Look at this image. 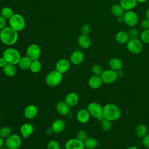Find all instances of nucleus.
I'll return each mask as SVG.
<instances>
[{
    "label": "nucleus",
    "instance_id": "nucleus-19",
    "mask_svg": "<svg viewBox=\"0 0 149 149\" xmlns=\"http://www.w3.org/2000/svg\"><path fill=\"white\" fill-rule=\"evenodd\" d=\"M64 101L70 107H73L78 104L79 97L76 93L70 92L66 95Z\"/></svg>",
    "mask_w": 149,
    "mask_h": 149
},
{
    "label": "nucleus",
    "instance_id": "nucleus-2",
    "mask_svg": "<svg viewBox=\"0 0 149 149\" xmlns=\"http://www.w3.org/2000/svg\"><path fill=\"white\" fill-rule=\"evenodd\" d=\"M121 115L119 108L114 104H107L103 107L102 115L104 118L111 122L118 120Z\"/></svg>",
    "mask_w": 149,
    "mask_h": 149
},
{
    "label": "nucleus",
    "instance_id": "nucleus-28",
    "mask_svg": "<svg viewBox=\"0 0 149 149\" xmlns=\"http://www.w3.org/2000/svg\"><path fill=\"white\" fill-rule=\"evenodd\" d=\"M32 61L27 56H22L18 62V66L22 70H27L30 69Z\"/></svg>",
    "mask_w": 149,
    "mask_h": 149
},
{
    "label": "nucleus",
    "instance_id": "nucleus-29",
    "mask_svg": "<svg viewBox=\"0 0 149 149\" xmlns=\"http://www.w3.org/2000/svg\"><path fill=\"white\" fill-rule=\"evenodd\" d=\"M110 10L111 13L116 17L119 16H122L125 12L119 3H115L112 5L111 7Z\"/></svg>",
    "mask_w": 149,
    "mask_h": 149
},
{
    "label": "nucleus",
    "instance_id": "nucleus-18",
    "mask_svg": "<svg viewBox=\"0 0 149 149\" xmlns=\"http://www.w3.org/2000/svg\"><path fill=\"white\" fill-rule=\"evenodd\" d=\"M65 126V122L63 120L61 119H56L52 122L51 127L54 133L59 134L64 130Z\"/></svg>",
    "mask_w": 149,
    "mask_h": 149
},
{
    "label": "nucleus",
    "instance_id": "nucleus-30",
    "mask_svg": "<svg viewBox=\"0 0 149 149\" xmlns=\"http://www.w3.org/2000/svg\"><path fill=\"white\" fill-rule=\"evenodd\" d=\"M136 134L139 138H143L147 134V127L144 123L139 124L136 128Z\"/></svg>",
    "mask_w": 149,
    "mask_h": 149
},
{
    "label": "nucleus",
    "instance_id": "nucleus-10",
    "mask_svg": "<svg viewBox=\"0 0 149 149\" xmlns=\"http://www.w3.org/2000/svg\"><path fill=\"white\" fill-rule=\"evenodd\" d=\"M41 55L40 47L36 44H30L27 48L26 56L31 61H35L39 59Z\"/></svg>",
    "mask_w": 149,
    "mask_h": 149
},
{
    "label": "nucleus",
    "instance_id": "nucleus-27",
    "mask_svg": "<svg viewBox=\"0 0 149 149\" xmlns=\"http://www.w3.org/2000/svg\"><path fill=\"white\" fill-rule=\"evenodd\" d=\"M83 142L85 148L87 149H95L98 146V141L94 137H88Z\"/></svg>",
    "mask_w": 149,
    "mask_h": 149
},
{
    "label": "nucleus",
    "instance_id": "nucleus-16",
    "mask_svg": "<svg viewBox=\"0 0 149 149\" xmlns=\"http://www.w3.org/2000/svg\"><path fill=\"white\" fill-rule=\"evenodd\" d=\"M90 116H91L88 111L85 108H81L79 109L76 115L77 120L81 124H84L88 122L90 120Z\"/></svg>",
    "mask_w": 149,
    "mask_h": 149
},
{
    "label": "nucleus",
    "instance_id": "nucleus-51",
    "mask_svg": "<svg viewBox=\"0 0 149 149\" xmlns=\"http://www.w3.org/2000/svg\"><path fill=\"white\" fill-rule=\"evenodd\" d=\"M137 3H144V2H146L147 0H136Z\"/></svg>",
    "mask_w": 149,
    "mask_h": 149
},
{
    "label": "nucleus",
    "instance_id": "nucleus-26",
    "mask_svg": "<svg viewBox=\"0 0 149 149\" xmlns=\"http://www.w3.org/2000/svg\"><path fill=\"white\" fill-rule=\"evenodd\" d=\"M3 72L4 74L8 77H12L16 74V68L15 65L7 63L3 68Z\"/></svg>",
    "mask_w": 149,
    "mask_h": 149
},
{
    "label": "nucleus",
    "instance_id": "nucleus-23",
    "mask_svg": "<svg viewBox=\"0 0 149 149\" xmlns=\"http://www.w3.org/2000/svg\"><path fill=\"white\" fill-rule=\"evenodd\" d=\"M108 64L110 69L116 72L122 70L123 68V63L122 61L119 58H118L116 57L110 59L109 61Z\"/></svg>",
    "mask_w": 149,
    "mask_h": 149
},
{
    "label": "nucleus",
    "instance_id": "nucleus-48",
    "mask_svg": "<svg viewBox=\"0 0 149 149\" xmlns=\"http://www.w3.org/2000/svg\"><path fill=\"white\" fill-rule=\"evenodd\" d=\"M116 73H117L118 77H122L123 75V71H122V70H120L117 71Z\"/></svg>",
    "mask_w": 149,
    "mask_h": 149
},
{
    "label": "nucleus",
    "instance_id": "nucleus-24",
    "mask_svg": "<svg viewBox=\"0 0 149 149\" xmlns=\"http://www.w3.org/2000/svg\"><path fill=\"white\" fill-rule=\"evenodd\" d=\"M116 41L121 44H126L128 41L130 40L127 32L125 31H119L115 35Z\"/></svg>",
    "mask_w": 149,
    "mask_h": 149
},
{
    "label": "nucleus",
    "instance_id": "nucleus-50",
    "mask_svg": "<svg viewBox=\"0 0 149 149\" xmlns=\"http://www.w3.org/2000/svg\"><path fill=\"white\" fill-rule=\"evenodd\" d=\"M126 149H138V148L136 146H130V147H127Z\"/></svg>",
    "mask_w": 149,
    "mask_h": 149
},
{
    "label": "nucleus",
    "instance_id": "nucleus-34",
    "mask_svg": "<svg viewBox=\"0 0 149 149\" xmlns=\"http://www.w3.org/2000/svg\"><path fill=\"white\" fill-rule=\"evenodd\" d=\"M91 72L93 75L101 76L104 72V69L101 65L98 64H95L91 67Z\"/></svg>",
    "mask_w": 149,
    "mask_h": 149
},
{
    "label": "nucleus",
    "instance_id": "nucleus-40",
    "mask_svg": "<svg viewBox=\"0 0 149 149\" xmlns=\"http://www.w3.org/2000/svg\"><path fill=\"white\" fill-rule=\"evenodd\" d=\"M81 33L85 35H88L90 32V27L87 24H84L80 27Z\"/></svg>",
    "mask_w": 149,
    "mask_h": 149
},
{
    "label": "nucleus",
    "instance_id": "nucleus-52",
    "mask_svg": "<svg viewBox=\"0 0 149 149\" xmlns=\"http://www.w3.org/2000/svg\"><path fill=\"white\" fill-rule=\"evenodd\" d=\"M1 149H9V148H7L6 147H2V148H1Z\"/></svg>",
    "mask_w": 149,
    "mask_h": 149
},
{
    "label": "nucleus",
    "instance_id": "nucleus-22",
    "mask_svg": "<svg viewBox=\"0 0 149 149\" xmlns=\"http://www.w3.org/2000/svg\"><path fill=\"white\" fill-rule=\"evenodd\" d=\"M70 108V107L65 102V101H59L56 105V111L62 116H66L69 113Z\"/></svg>",
    "mask_w": 149,
    "mask_h": 149
},
{
    "label": "nucleus",
    "instance_id": "nucleus-5",
    "mask_svg": "<svg viewBox=\"0 0 149 149\" xmlns=\"http://www.w3.org/2000/svg\"><path fill=\"white\" fill-rule=\"evenodd\" d=\"M9 26L17 32L23 30L26 25L24 19L22 16L18 13H15L9 19Z\"/></svg>",
    "mask_w": 149,
    "mask_h": 149
},
{
    "label": "nucleus",
    "instance_id": "nucleus-38",
    "mask_svg": "<svg viewBox=\"0 0 149 149\" xmlns=\"http://www.w3.org/2000/svg\"><path fill=\"white\" fill-rule=\"evenodd\" d=\"M87 132L85 130H80L76 134V137L77 139L84 141L88 137Z\"/></svg>",
    "mask_w": 149,
    "mask_h": 149
},
{
    "label": "nucleus",
    "instance_id": "nucleus-12",
    "mask_svg": "<svg viewBox=\"0 0 149 149\" xmlns=\"http://www.w3.org/2000/svg\"><path fill=\"white\" fill-rule=\"evenodd\" d=\"M65 149H85L84 142L77 139L72 138L68 140L65 144Z\"/></svg>",
    "mask_w": 149,
    "mask_h": 149
},
{
    "label": "nucleus",
    "instance_id": "nucleus-47",
    "mask_svg": "<svg viewBox=\"0 0 149 149\" xmlns=\"http://www.w3.org/2000/svg\"><path fill=\"white\" fill-rule=\"evenodd\" d=\"M116 21H117L119 23H123V16H119V17H117Z\"/></svg>",
    "mask_w": 149,
    "mask_h": 149
},
{
    "label": "nucleus",
    "instance_id": "nucleus-17",
    "mask_svg": "<svg viewBox=\"0 0 149 149\" xmlns=\"http://www.w3.org/2000/svg\"><path fill=\"white\" fill-rule=\"evenodd\" d=\"M84 58V55L83 52L76 50L73 51L70 56V62L74 65H79L81 64Z\"/></svg>",
    "mask_w": 149,
    "mask_h": 149
},
{
    "label": "nucleus",
    "instance_id": "nucleus-11",
    "mask_svg": "<svg viewBox=\"0 0 149 149\" xmlns=\"http://www.w3.org/2000/svg\"><path fill=\"white\" fill-rule=\"evenodd\" d=\"M101 77L103 83L105 84L113 83L118 78L116 72L111 69L104 70Z\"/></svg>",
    "mask_w": 149,
    "mask_h": 149
},
{
    "label": "nucleus",
    "instance_id": "nucleus-9",
    "mask_svg": "<svg viewBox=\"0 0 149 149\" xmlns=\"http://www.w3.org/2000/svg\"><path fill=\"white\" fill-rule=\"evenodd\" d=\"M86 109L88 111L90 116L95 118H98L102 115L103 107L97 102H91L89 103Z\"/></svg>",
    "mask_w": 149,
    "mask_h": 149
},
{
    "label": "nucleus",
    "instance_id": "nucleus-31",
    "mask_svg": "<svg viewBox=\"0 0 149 149\" xmlns=\"http://www.w3.org/2000/svg\"><path fill=\"white\" fill-rule=\"evenodd\" d=\"M41 67L42 65L40 61L38 59H37L35 61H32L29 69L32 73H37L40 72V71L41 70Z\"/></svg>",
    "mask_w": 149,
    "mask_h": 149
},
{
    "label": "nucleus",
    "instance_id": "nucleus-21",
    "mask_svg": "<svg viewBox=\"0 0 149 149\" xmlns=\"http://www.w3.org/2000/svg\"><path fill=\"white\" fill-rule=\"evenodd\" d=\"M77 43L80 48L86 49L90 47L91 41L88 35L81 34L77 38Z\"/></svg>",
    "mask_w": 149,
    "mask_h": 149
},
{
    "label": "nucleus",
    "instance_id": "nucleus-25",
    "mask_svg": "<svg viewBox=\"0 0 149 149\" xmlns=\"http://www.w3.org/2000/svg\"><path fill=\"white\" fill-rule=\"evenodd\" d=\"M137 3V2L136 0H120L119 2V4L125 11L133 9L136 7Z\"/></svg>",
    "mask_w": 149,
    "mask_h": 149
},
{
    "label": "nucleus",
    "instance_id": "nucleus-41",
    "mask_svg": "<svg viewBox=\"0 0 149 149\" xmlns=\"http://www.w3.org/2000/svg\"><path fill=\"white\" fill-rule=\"evenodd\" d=\"M140 26L143 30L149 29V19L145 18L140 22Z\"/></svg>",
    "mask_w": 149,
    "mask_h": 149
},
{
    "label": "nucleus",
    "instance_id": "nucleus-42",
    "mask_svg": "<svg viewBox=\"0 0 149 149\" xmlns=\"http://www.w3.org/2000/svg\"><path fill=\"white\" fill-rule=\"evenodd\" d=\"M142 144L147 149H149V134H147L142 138Z\"/></svg>",
    "mask_w": 149,
    "mask_h": 149
},
{
    "label": "nucleus",
    "instance_id": "nucleus-43",
    "mask_svg": "<svg viewBox=\"0 0 149 149\" xmlns=\"http://www.w3.org/2000/svg\"><path fill=\"white\" fill-rule=\"evenodd\" d=\"M6 27V19L0 15V30H2Z\"/></svg>",
    "mask_w": 149,
    "mask_h": 149
},
{
    "label": "nucleus",
    "instance_id": "nucleus-14",
    "mask_svg": "<svg viewBox=\"0 0 149 149\" xmlns=\"http://www.w3.org/2000/svg\"><path fill=\"white\" fill-rule=\"evenodd\" d=\"M38 108L34 104H29L24 109L23 115L29 120L34 119L38 114Z\"/></svg>",
    "mask_w": 149,
    "mask_h": 149
},
{
    "label": "nucleus",
    "instance_id": "nucleus-44",
    "mask_svg": "<svg viewBox=\"0 0 149 149\" xmlns=\"http://www.w3.org/2000/svg\"><path fill=\"white\" fill-rule=\"evenodd\" d=\"M7 63H8L3 57L0 58V68L2 69Z\"/></svg>",
    "mask_w": 149,
    "mask_h": 149
},
{
    "label": "nucleus",
    "instance_id": "nucleus-1",
    "mask_svg": "<svg viewBox=\"0 0 149 149\" xmlns=\"http://www.w3.org/2000/svg\"><path fill=\"white\" fill-rule=\"evenodd\" d=\"M18 39L17 31L11 27H6L1 30L0 40L6 45H12L15 44Z\"/></svg>",
    "mask_w": 149,
    "mask_h": 149
},
{
    "label": "nucleus",
    "instance_id": "nucleus-15",
    "mask_svg": "<svg viewBox=\"0 0 149 149\" xmlns=\"http://www.w3.org/2000/svg\"><path fill=\"white\" fill-rule=\"evenodd\" d=\"M34 131V127L30 123H24L20 127V133L23 139H27L31 136Z\"/></svg>",
    "mask_w": 149,
    "mask_h": 149
},
{
    "label": "nucleus",
    "instance_id": "nucleus-46",
    "mask_svg": "<svg viewBox=\"0 0 149 149\" xmlns=\"http://www.w3.org/2000/svg\"><path fill=\"white\" fill-rule=\"evenodd\" d=\"M5 144V140H4V139H3L2 137H1L0 136V149L2 148L3 146Z\"/></svg>",
    "mask_w": 149,
    "mask_h": 149
},
{
    "label": "nucleus",
    "instance_id": "nucleus-8",
    "mask_svg": "<svg viewBox=\"0 0 149 149\" xmlns=\"http://www.w3.org/2000/svg\"><path fill=\"white\" fill-rule=\"evenodd\" d=\"M126 48L130 53L138 54L143 49V44L141 41L138 38H132L126 43Z\"/></svg>",
    "mask_w": 149,
    "mask_h": 149
},
{
    "label": "nucleus",
    "instance_id": "nucleus-45",
    "mask_svg": "<svg viewBox=\"0 0 149 149\" xmlns=\"http://www.w3.org/2000/svg\"><path fill=\"white\" fill-rule=\"evenodd\" d=\"M54 133L52 129H51V127H48L46 130H45V133L47 134V135H51L52 134V133Z\"/></svg>",
    "mask_w": 149,
    "mask_h": 149
},
{
    "label": "nucleus",
    "instance_id": "nucleus-6",
    "mask_svg": "<svg viewBox=\"0 0 149 149\" xmlns=\"http://www.w3.org/2000/svg\"><path fill=\"white\" fill-rule=\"evenodd\" d=\"M22 138L17 134H12L5 140V145L9 149H19L22 145Z\"/></svg>",
    "mask_w": 149,
    "mask_h": 149
},
{
    "label": "nucleus",
    "instance_id": "nucleus-33",
    "mask_svg": "<svg viewBox=\"0 0 149 149\" xmlns=\"http://www.w3.org/2000/svg\"><path fill=\"white\" fill-rule=\"evenodd\" d=\"M12 134V129L9 126H5L0 128V136L3 139H6Z\"/></svg>",
    "mask_w": 149,
    "mask_h": 149
},
{
    "label": "nucleus",
    "instance_id": "nucleus-32",
    "mask_svg": "<svg viewBox=\"0 0 149 149\" xmlns=\"http://www.w3.org/2000/svg\"><path fill=\"white\" fill-rule=\"evenodd\" d=\"M14 14L12 9L9 7H4L1 10V16L5 19H9Z\"/></svg>",
    "mask_w": 149,
    "mask_h": 149
},
{
    "label": "nucleus",
    "instance_id": "nucleus-39",
    "mask_svg": "<svg viewBox=\"0 0 149 149\" xmlns=\"http://www.w3.org/2000/svg\"><path fill=\"white\" fill-rule=\"evenodd\" d=\"M129 37L130 39L132 38H138V37L139 36V33L138 30L133 27H132L127 32Z\"/></svg>",
    "mask_w": 149,
    "mask_h": 149
},
{
    "label": "nucleus",
    "instance_id": "nucleus-4",
    "mask_svg": "<svg viewBox=\"0 0 149 149\" xmlns=\"http://www.w3.org/2000/svg\"><path fill=\"white\" fill-rule=\"evenodd\" d=\"M63 74L56 70L49 72L45 76V81L47 85L51 87H55L61 84L63 80Z\"/></svg>",
    "mask_w": 149,
    "mask_h": 149
},
{
    "label": "nucleus",
    "instance_id": "nucleus-53",
    "mask_svg": "<svg viewBox=\"0 0 149 149\" xmlns=\"http://www.w3.org/2000/svg\"><path fill=\"white\" fill-rule=\"evenodd\" d=\"M0 36H1V30H0Z\"/></svg>",
    "mask_w": 149,
    "mask_h": 149
},
{
    "label": "nucleus",
    "instance_id": "nucleus-20",
    "mask_svg": "<svg viewBox=\"0 0 149 149\" xmlns=\"http://www.w3.org/2000/svg\"><path fill=\"white\" fill-rule=\"evenodd\" d=\"M103 81L101 76L93 75L90 77L88 81L89 87L92 89L99 88L102 84Z\"/></svg>",
    "mask_w": 149,
    "mask_h": 149
},
{
    "label": "nucleus",
    "instance_id": "nucleus-7",
    "mask_svg": "<svg viewBox=\"0 0 149 149\" xmlns=\"http://www.w3.org/2000/svg\"><path fill=\"white\" fill-rule=\"evenodd\" d=\"M123 23L130 27H134L139 23V17L137 13L133 10L125 11L123 15Z\"/></svg>",
    "mask_w": 149,
    "mask_h": 149
},
{
    "label": "nucleus",
    "instance_id": "nucleus-36",
    "mask_svg": "<svg viewBox=\"0 0 149 149\" xmlns=\"http://www.w3.org/2000/svg\"><path fill=\"white\" fill-rule=\"evenodd\" d=\"M100 122H101V127L103 130L107 132L110 130L112 128L111 121L104 118Z\"/></svg>",
    "mask_w": 149,
    "mask_h": 149
},
{
    "label": "nucleus",
    "instance_id": "nucleus-3",
    "mask_svg": "<svg viewBox=\"0 0 149 149\" xmlns=\"http://www.w3.org/2000/svg\"><path fill=\"white\" fill-rule=\"evenodd\" d=\"M2 57L5 59L8 63L17 65L21 58V55L18 50L13 48H8L2 53Z\"/></svg>",
    "mask_w": 149,
    "mask_h": 149
},
{
    "label": "nucleus",
    "instance_id": "nucleus-37",
    "mask_svg": "<svg viewBox=\"0 0 149 149\" xmlns=\"http://www.w3.org/2000/svg\"><path fill=\"white\" fill-rule=\"evenodd\" d=\"M47 149H61V145L58 141L51 140L47 143Z\"/></svg>",
    "mask_w": 149,
    "mask_h": 149
},
{
    "label": "nucleus",
    "instance_id": "nucleus-49",
    "mask_svg": "<svg viewBox=\"0 0 149 149\" xmlns=\"http://www.w3.org/2000/svg\"><path fill=\"white\" fill-rule=\"evenodd\" d=\"M146 18L149 19V7L147 8L146 12Z\"/></svg>",
    "mask_w": 149,
    "mask_h": 149
},
{
    "label": "nucleus",
    "instance_id": "nucleus-35",
    "mask_svg": "<svg viewBox=\"0 0 149 149\" xmlns=\"http://www.w3.org/2000/svg\"><path fill=\"white\" fill-rule=\"evenodd\" d=\"M141 42L145 44H149V29L143 30L140 34Z\"/></svg>",
    "mask_w": 149,
    "mask_h": 149
},
{
    "label": "nucleus",
    "instance_id": "nucleus-13",
    "mask_svg": "<svg viewBox=\"0 0 149 149\" xmlns=\"http://www.w3.org/2000/svg\"><path fill=\"white\" fill-rule=\"evenodd\" d=\"M70 68V62L65 58H62L58 60L55 64V70L62 74L66 73L69 71Z\"/></svg>",
    "mask_w": 149,
    "mask_h": 149
}]
</instances>
